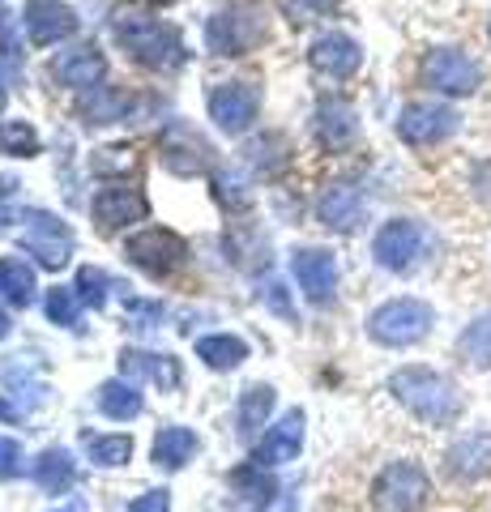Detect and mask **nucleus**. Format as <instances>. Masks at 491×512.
<instances>
[{"label":"nucleus","mask_w":491,"mask_h":512,"mask_svg":"<svg viewBox=\"0 0 491 512\" xmlns=\"http://www.w3.org/2000/svg\"><path fill=\"white\" fill-rule=\"evenodd\" d=\"M389 393L415 414V419L432 423V427H449L457 414H462V393L449 376L432 372V367H398L389 376Z\"/></svg>","instance_id":"f257e3e1"},{"label":"nucleus","mask_w":491,"mask_h":512,"mask_svg":"<svg viewBox=\"0 0 491 512\" xmlns=\"http://www.w3.org/2000/svg\"><path fill=\"white\" fill-rule=\"evenodd\" d=\"M116 39L120 47L129 52L137 64H146V69H176V64L184 60V43H180V30L150 18V13H120L116 18Z\"/></svg>","instance_id":"f03ea898"},{"label":"nucleus","mask_w":491,"mask_h":512,"mask_svg":"<svg viewBox=\"0 0 491 512\" xmlns=\"http://www.w3.org/2000/svg\"><path fill=\"white\" fill-rule=\"evenodd\" d=\"M269 35L265 26V5L261 0H231V5L214 9L205 22V47L214 56H248L252 47H261Z\"/></svg>","instance_id":"7ed1b4c3"},{"label":"nucleus","mask_w":491,"mask_h":512,"mask_svg":"<svg viewBox=\"0 0 491 512\" xmlns=\"http://www.w3.org/2000/svg\"><path fill=\"white\" fill-rule=\"evenodd\" d=\"M432 308H427L423 299H389L380 303V308L368 316V333L372 342L380 346H415L427 338V329H432Z\"/></svg>","instance_id":"20e7f679"},{"label":"nucleus","mask_w":491,"mask_h":512,"mask_svg":"<svg viewBox=\"0 0 491 512\" xmlns=\"http://www.w3.org/2000/svg\"><path fill=\"white\" fill-rule=\"evenodd\" d=\"M427 248H432V235H427V227L415 218H389L372 239L376 265L389 269V274H410L427 256Z\"/></svg>","instance_id":"39448f33"},{"label":"nucleus","mask_w":491,"mask_h":512,"mask_svg":"<svg viewBox=\"0 0 491 512\" xmlns=\"http://www.w3.org/2000/svg\"><path fill=\"white\" fill-rule=\"evenodd\" d=\"M419 73H423V86H432L436 94H449V99L474 94L483 82V69L462 52V47H436V52H427Z\"/></svg>","instance_id":"423d86ee"},{"label":"nucleus","mask_w":491,"mask_h":512,"mask_svg":"<svg viewBox=\"0 0 491 512\" xmlns=\"http://www.w3.org/2000/svg\"><path fill=\"white\" fill-rule=\"evenodd\" d=\"M18 222H26L22 227V248L35 256L39 265H47V269L69 265V256H73L69 222H60L56 214H47V210H26V214H18Z\"/></svg>","instance_id":"0eeeda50"},{"label":"nucleus","mask_w":491,"mask_h":512,"mask_svg":"<svg viewBox=\"0 0 491 512\" xmlns=\"http://www.w3.org/2000/svg\"><path fill=\"white\" fill-rule=\"evenodd\" d=\"M372 495L385 512H419L427 504V495H432V487H427V474L415 461H393V466L376 474Z\"/></svg>","instance_id":"6e6552de"},{"label":"nucleus","mask_w":491,"mask_h":512,"mask_svg":"<svg viewBox=\"0 0 491 512\" xmlns=\"http://www.w3.org/2000/svg\"><path fill=\"white\" fill-rule=\"evenodd\" d=\"M124 256L141 269V274H150V278H167L171 269H176L188 248H184V239L176 231H163V227H150V231H141L133 235L129 244H124Z\"/></svg>","instance_id":"1a4fd4ad"},{"label":"nucleus","mask_w":491,"mask_h":512,"mask_svg":"<svg viewBox=\"0 0 491 512\" xmlns=\"http://www.w3.org/2000/svg\"><path fill=\"white\" fill-rule=\"evenodd\" d=\"M257 111H261V94L248 82H218L210 90V120L231 137L248 133L257 124Z\"/></svg>","instance_id":"9d476101"},{"label":"nucleus","mask_w":491,"mask_h":512,"mask_svg":"<svg viewBox=\"0 0 491 512\" xmlns=\"http://www.w3.org/2000/svg\"><path fill=\"white\" fill-rule=\"evenodd\" d=\"M457 111L445 103H406L398 116V137L406 146H436L457 133Z\"/></svg>","instance_id":"9b49d317"},{"label":"nucleus","mask_w":491,"mask_h":512,"mask_svg":"<svg viewBox=\"0 0 491 512\" xmlns=\"http://www.w3.org/2000/svg\"><path fill=\"white\" fill-rule=\"evenodd\" d=\"M291 274L308 303H329L338 291V256L329 248H295Z\"/></svg>","instance_id":"f8f14e48"},{"label":"nucleus","mask_w":491,"mask_h":512,"mask_svg":"<svg viewBox=\"0 0 491 512\" xmlns=\"http://www.w3.org/2000/svg\"><path fill=\"white\" fill-rule=\"evenodd\" d=\"M308 60H312V69L321 73V77L346 82V77H355V73H359L363 47H359L351 35H342V30H325V35H316V39H312Z\"/></svg>","instance_id":"ddd939ff"},{"label":"nucleus","mask_w":491,"mask_h":512,"mask_svg":"<svg viewBox=\"0 0 491 512\" xmlns=\"http://www.w3.org/2000/svg\"><path fill=\"white\" fill-rule=\"evenodd\" d=\"M94 210V222H99L103 231H120L129 227V222H141L150 214V201L141 197V188H129V184H112V188H99L90 201Z\"/></svg>","instance_id":"4468645a"},{"label":"nucleus","mask_w":491,"mask_h":512,"mask_svg":"<svg viewBox=\"0 0 491 512\" xmlns=\"http://www.w3.org/2000/svg\"><path fill=\"white\" fill-rule=\"evenodd\" d=\"M22 26L35 47H52L77 30V13L69 5H60V0H30L22 9Z\"/></svg>","instance_id":"2eb2a0df"},{"label":"nucleus","mask_w":491,"mask_h":512,"mask_svg":"<svg viewBox=\"0 0 491 512\" xmlns=\"http://www.w3.org/2000/svg\"><path fill=\"white\" fill-rule=\"evenodd\" d=\"M103 73H107V56L94 43H77V47H69V52H60L52 60V77L60 86H73V90L99 86Z\"/></svg>","instance_id":"dca6fc26"},{"label":"nucleus","mask_w":491,"mask_h":512,"mask_svg":"<svg viewBox=\"0 0 491 512\" xmlns=\"http://www.w3.org/2000/svg\"><path fill=\"white\" fill-rule=\"evenodd\" d=\"M299 448H304V414L299 410H287L282 419L274 423L261 436L257 444V466H287V461L299 457Z\"/></svg>","instance_id":"f3484780"},{"label":"nucleus","mask_w":491,"mask_h":512,"mask_svg":"<svg viewBox=\"0 0 491 512\" xmlns=\"http://www.w3.org/2000/svg\"><path fill=\"white\" fill-rule=\"evenodd\" d=\"M316 218H321L329 231H355L363 222V192H359V184H351V180L329 184L321 192V201H316Z\"/></svg>","instance_id":"a211bd4d"},{"label":"nucleus","mask_w":491,"mask_h":512,"mask_svg":"<svg viewBox=\"0 0 491 512\" xmlns=\"http://www.w3.org/2000/svg\"><path fill=\"white\" fill-rule=\"evenodd\" d=\"M316 141L325 150H346L359 133V120H355V107L346 99H321L316 103Z\"/></svg>","instance_id":"6ab92c4d"},{"label":"nucleus","mask_w":491,"mask_h":512,"mask_svg":"<svg viewBox=\"0 0 491 512\" xmlns=\"http://www.w3.org/2000/svg\"><path fill=\"white\" fill-rule=\"evenodd\" d=\"M163 163H167V171H176V175H197V171L210 167V146H205L197 133H188L184 124H176L163 137Z\"/></svg>","instance_id":"aec40b11"},{"label":"nucleus","mask_w":491,"mask_h":512,"mask_svg":"<svg viewBox=\"0 0 491 512\" xmlns=\"http://www.w3.org/2000/svg\"><path fill=\"white\" fill-rule=\"evenodd\" d=\"M120 372H124V380H154V384H163V389H176L180 384V363L171 355H150V350H124Z\"/></svg>","instance_id":"412c9836"},{"label":"nucleus","mask_w":491,"mask_h":512,"mask_svg":"<svg viewBox=\"0 0 491 512\" xmlns=\"http://www.w3.org/2000/svg\"><path fill=\"white\" fill-rule=\"evenodd\" d=\"M133 99L129 90H116V86H94V94H82L77 103V116L86 124H116V120H129Z\"/></svg>","instance_id":"4be33fe9"},{"label":"nucleus","mask_w":491,"mask_h":512,"mask_svg":"<svg viewBox=\"0 0 491 512\" xmlns=\"http://www.w3.org/2000/svg\"><path fill=\"white\" fill-rule=\"evenodd\" d=\"M449 470L462 478H479L491 470V436L487 431H470L449 448Z\"/></svg>","instance_id":"5701e85b"},{"label":"nucleus","mask_w":491,"mask_h":512,"mask_svg":"<svg viewBox=\"0 0 491 512\" xmlns=\"http://www.w3.org/2000/svg\"><path fill=\"white\" fill-rule=\"evenodd\" d=\"M30 478L43 487V491H69L73 487V478H77V461L73 453H65V448H47V453H39V461L30 466Z\"/></svg>","instance_id":"b1692460"},{"label":"nucleus","mask_w":491,"mask_h":512,"mask_svg":"<svg viewBox=\"0 0 491 512\" xmlns=\"http://www.w3.org/2000/svg\"><path fill=\"white\" fill-rule=\"evenodd\" d=\"M197 453V431L193 427H163L154 436V466L158 470H180Z\"/></svg>","instance_id":"393cba45"},{"label":"nucleus","mask_w":491,"mask_h":512,"mask_svg":"<svg viewBox=\"0 0 491 512\" xmlns=\"http://www.w3.org/2000/svg\"><path fill=\"white\" fill-rule=\"evenodd\" d=\"M99 410L107 414V419H116V423H129L141 414V393H137V384L133 380H103L99 384Z\"/></svg>","instance_id":"a878e982"},{"label":"nucleus","mask_w":491,"mask_h":512,"mask_svg":"<svg viewBox=\"0 0 491 512\" xmlns=\"http://www.w3.org/2000/svg\"><path fill=\"white\" fill-rule=\"evenodd\" d=\"M197 359L214 372H231L248 359V342L244 338H231V333H210V338L197 342Z\"/></svg>","instance_id":"bb28decb"},{"label":"nucleus","mask_w":491,"mask_h":512,"mask_svg":"<svg viewBox=\"0 0 491 512\" xmlns=\"http://www.w3.org/2000/svg\"><path fill=\"white\" fill-rule=\"evenodd\" d=\"M269 410H274V389H269V384H248V389L240 393V410H235L244 440H252V436H257V431L265 427Z\"/></svg>","instance_id":"cd10ccee"},{"label":"nucleus","mask_w":491,"mask_h":512,"mask_svg":"<svg viewBox=\"0 0 491 512\" xmlns=\"http://www.w3.org/2000/svg\"><path fill=\"white\" fill-rule=\"evenodd\" d=\"M0 299L13 303V308H26V303L35 299V269L26 261L5 256V261H0Z\"/></svg>","instance_id":"c85d7f7f"},{"label":"nucleus","mask_w":491,"mask_h":512,"mask_svg":"<svg viewBox=\"0 0 491 512\" xmlns=\"http://www.w3.org/2000/svg\"><path fill=\"white\" fill-rule=\"evenodd\" d=\"M457 355H462L470 367H479V372L491 367V312H483L479 320H470V325L462 329V338H457Z\"/></svg>","instance_id":"c756f323"},{"label":"nucleus","mask_w":491,"mask_h":512,"mask_svg":"<svg viewBox=\"0 0 491 512\" xmlns=\"http://www.w3.org/2000/svg\"><path fill=\"white\" fill-rule=\"evenodd\" d=\"M0 154L35 158V154H39V133H35V124H26V120H5V124H0Z\"/></svg>","instance_id":"7c9ffc66"},{"label":"nucleus","mask_w":491,"mask_h":512,"mask_svg":"<svg viewBox=\"0 0 491 512\" xmlns=\"http://www.w3.org/2000/svg\"><path fill=\"white\" fill-rule=\"evenodd\" d=\"M86 453L94 466H124L133 457V440L129 436H86Z\"/></svg>","instance_id":"2f4dec72"},{"label":"nucleus","mask_w":491,"mask_h":512,"mask_svg":"<svg viewBox=\"0 0 491 512\" xmlns=\"http://www.w3.org/2000/svg\"><path fill=\"white\" fill-rule=\"evenodd\" d=\"M47 316L56 320V325H65V329H73L77 325V316H82V295L73 291V286H56L52 295H47Z\"/></svg>","instance_id":"473e14b6"},{"label":"nucleus","mask_w":491,"mask_h":512,"mask_svg":"<svg viewBox=\"0 0 491 512\" xmlns=\"http://www.w3.org/2000/svg\"><path fill=\"white\" fill-rule=\"evenodd\" d=\"M77 295H82V303H90V308H103L107 303V291H116V282L103 274V269H94V265H86L82 274H77V286H73Z\"/></svg>","instance_id":"72a5a7b5"},{"label":"nucleus","mask_w":491,"mask_h":512,"mask_svg":"<svg viewBox=\"0 0 491 512\" xmlns=\"http://www.w3.org/2000/svg\"><path fill=\"white\" fill-rule=\"evenodd\" d=\"M278 9L287 22L304 26V22H316V18H325V13H334L338 0H278Z\"/></svg>","instance_id":"f704fd0d"},{"label":"nucleus","mask_w":491,"mask_h":512,"mask_svg":"<svg viewBox=\"0 0 491 512\" xmlns=\"http://www.w3.org/2000/svg\"><path fill=\"white\" fill-rule=\"evenodd\" d=\"M124 316H129V325H137V329H154L158 320H163V308H158V303H150V299H129Z\"/></svg>","instance_id":"c9c22d12"},{"label":"nucleus","mask_w":491,"mask_h":512,"mask_svg":"<svg viewBox=\"0 0 491 512\" xmlns=\"http://www.w3.org/2000/svg\"><path fill=\"white\" fill-rule=\"evenodd\" d=\"M214 188H218V201H223L227 210H231V205H235V210H244V205H248V192H240V180H231V175L218 171L214 175Z\"/></svg>","instance_id":"e433bc0d"},{"label":"nucleus","mask_w":491,"mask_h":512,"mask_svg":"<svg viewBox=\"0 0 491 512\" xmlns=\"http://www.w3.org/2000/svg\"><path fill=\"white\" fill-rule=\"evenodd\" d=\"M22 470V444L18 440H0V478H13Z\"/></svg>","instance_id":"4c0bfd02"},{"label":"nucleus","mask_w":491,"mask_h":512,"mask_svg":"<svg viewBox=\"0 0 491 512\" xmlns=\"http://www.w3.org/2000/svg\"><path fill=\"white\" fill-rule=\"evenodd\" d=\"M0 56H5V64L18 73V39H13V22L9 18L0 22Z\"/></svg>","instance_id":"58836bf2"},{"label":"nucleus","mask_w":491,"mask_h":512,"mask_svg":"<svg viewBox=\"0 0 491 512\" xmlns=\"http://www.w3.org/2000/svg\"><path fill=\"white\" fill-rule=\"evenodd\" d=\"M129 512H171V495L167 491H146L137 504H129Z\"/></svg>","instance_id":"ea45409f"},{"label":"nucleus","mask_w":491,"mask_h":512,"mask_svg":"<svg viewBox=\"0 0 491 512\" xmlns=\"http://www.w3.org/2000/svg\"><path fill=\"white\" fill-rule=\"evenodd\" d=\"M474 184H479V197L491 201V158H487V163H479V171H474Z\"/></svg>","instance_id":"a19ab883"},{"label":"nucleus","mask_w":491,"mask_h":512,"mask_svg":"<svg viewBox=\"0 0 491 512\" xmlns=\"http://www.w3.org/2000/svg\"><path fill=\"white\" fill-rule=\"evenodd\" d=\"M269 512H295V500H291V495H282V500H278L274 508H269Z\"/></svg>","instance_id":"79ce46f5"},{"label":"nucleus","mask_w":491,"mask_h":512,"mask_svg":"<svg viewBox=\"0 0 491 512\" xmlns=\"http://www.w3.org/2000/svg\"><path fill=\"white\" fill-rule=\"evenodd\" d=\"M56 512H86V504H82V500H69L65 508H56Z\"/></svg>","instance_id":"37998d69"},{"label":"nucleus","mask_w":491,"mask_h":512,"mask_svg":"<svg viewBox=\"0 0 491 512\" xmlns=\"http://www.w3.org/2000/svg\"><path fill=\"white\" fill-rule=\"evenodd\" d=\"M9 329H13V325H9V316H5V312H0V342H5V338H9Z\"/></svg>","instance_id":"c03bdc74"},{"label":"nucleus","mask_w":491,"mask_h":512,"mask_svg":"<svg viewBox=\"0 0 491 512\" xmlns=\"http://www.w3.org/2000/svg\"><path fill=\"white\" fill-rule=\"evenodd\" d=\"M5 99H9V90H5V77H0V107H5Z\"/></svg>","instance_id":"a18cd8bd"},{"label":"nucleus","mask_w":491,"mask_h":512,"mask_svg":"<svg viewBox=\"0 0 491 512\" xmlns=\"http://www.w3.org/2000/svg\"><path fill=\"white\" fill-rule=\"evenodd\" d=\"M487 35H491V26H487Z\"/></svg>","instance_id":"49530a36"}]
</instances>
